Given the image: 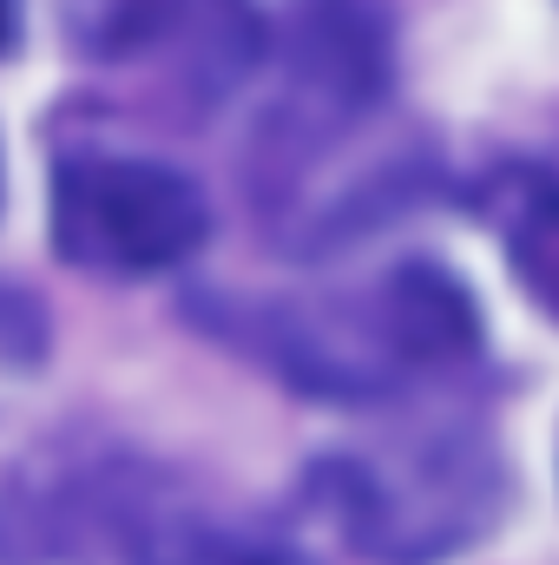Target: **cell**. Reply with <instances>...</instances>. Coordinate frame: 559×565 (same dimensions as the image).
<instances>
[{"mask_svg":"<svg viewBox=\"0 0 559 565\" xmlns=\"http://www.w3.org/2000/svg\"><path fill=\"white\" fill-rule=\"evenodd\" d=\"M264 349L303 395L376 402L421 375L461 369L481 349V322L447 270L402 264L356 296L264 309Z\"/></svg>","mask_w":559,"mask_h":565,"instance_id":"1","label":"cell"},{"mask_svg":"<svg viewBox=\"0 0 559 565\" xmlns=\"http://www.w3.org/2000/svg\"><path fill=\"white\" fill-rule=\"evenodd\" d=\"M211 231L204 191L126 151H80L53 171V250L99 277H158L178 270Z\"/></svg>","mask_w":559,"mask_h":565,"instance_id":"2","label":"cell"},{"mask_svg":"<svg viewBox=\"0 0 559 565\" xmlns=\"http://www.w3.org/2000/svg\"><path fill=\"white\" fill-rule=\"evenodd\" d=\"M66 46L113 73H151L184 99H224L264 60L251 0H60Z\"/></svg>","mask_w":559,"mask_h":565,"instance_id":"3","label":"cell"},{"mask_svg":"<svg viewBox=\"0 0 559 565\" xmlns=\"http://www.w3.org/2000/svg\"><path fill=\"white\" fill-rule=\"evenodd\" d=\"M329 513L362 540V553L395 565L454 553L467 533H481L487 473L461 447H428L402 460H342L329 467Z\"/></svg>","mask_w":559,"mask_h":565,"instance_id":"4","label":"cell"},{"mask_svg":"<svg viewBox=\"0 0 559 565\" xmlns=\"http://www.w3.org/2000/svg\"><path fill=\"white\" fill-rule=\"evenodd\" d=\"M500 237L514 257L520 289L559 316V178H527L514 184L507 211H500Z\"/></svg>","mask_w":559,"mask_h":565,"instance_id":"5","label":"cell"},{"mask_svg":"<svg viewBox=\"0 0 559 565\" xmlns=\"http://www.w3.org/2000/svg\"><path fill=\"white\" fill-rule=\"evenodd\" d=\"M145 565H303L277 553V546H257V540H211V533H178L165 540Z\"/></svg>","mask_w":559,"mask_h":565,"instance_id":"6","label":"cell"},{"mask_svg":"<svg viewBox=\"0 0 559 565\" xmlns=\"http://www.w3.org/2000/svg\"><path fill=\"white\" fill-rule=\"evenodd\" d=\"M7 33H13V0H0V46H7Z\"/></svg>","mask_w":559,"mask_h":565,"instance_id":"7","label":"cell"}]
</instances>
